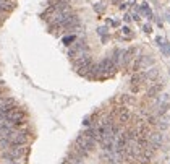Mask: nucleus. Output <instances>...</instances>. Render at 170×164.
Here are the masks:
<instances>
[{
	"instance_id": "1",
	"label": "nucleus",
	"mask_w": 170,
	"mask_h": 164,
	"mask_svg": "<svg viewBox=\"0 0 170 164\" xmlns=\"http://www.w3.org/2000/svg\"><path fill=\"white\" fill-rule=\"evenodd\" d=\"M7 120L11 122L13 125L15 123H16V125H21V123L24 122V112H23V109H20V107H13V109L7 114Z\"/></svg>"
},
{
	"instance_id": "2",
	"label": "nucleus",
	"mask_w": 170,
	"mask_h": 164,
	"mask_svg": "<svg viewBox=\"0 0 170 164\" xmlns=\"http://www.w3.org/2000/svg\"><path fill=\"white\" fill-rule=\"evenodd\" d=\"M152 64H154V59H152L151 55H141V57H138V59L134 60L133 72H138V70H141V68H148Z\"/></svg>"
},
{
	"instance_id": "3",
	"label": "nucleus",
	"mask_w": 170,
	"mask_h": 164,
	"mask_svg": "<svg viewBox=\"0 0 170 164\" xmlns=\"http://www.w3.org/2000/svg\"><path fill=\"white\" fill-rule=\"evenodd\" d=\"M164 140H165V137H164V133L161 130L159 132H151V135H149V143L154 148H161L164 145Z\"/></svg>"
},
{
	"instance_id": "4",
	"label": "nucleus",
	"mask_w": 170,
	"mask_h": 164,
	"mask_svg": "<svg viewBox=\"0 0 170 164\" xmlns=\"http://www.w3.org/2000/svg\"><path fill=\"white\" fill-rule=\"evenodd\" d=\"M164 86H165V83L161 81V83H154V85H151V86L148 88V91H146V96H148V99H151V98H156V96L161 94V91L164 89Z\"/></svg>"
},
{
	"instance_id": "5",
	"label": "nucleus",
	"mask_w": 170,
	"mask_h": 164,
	"mask_svg": "<svg viewBox=\"0 0 170 164\" xmlns=\"http://www.w3.org/2000/svg\"><path fill=\"white\" fill-rule=\"evenodd\" d=\"M28 143V133H21V132H16L11 137V146H23Z\"/></svg>"
},
{
	"instance_id": "6",
	"label": "nucleus",
	"mask_w": 170,
	"mask_h": 164,
	"mask_svg": "<svg viewBox=\"0 0 170 164\" xmlns=\"http://www.w3.org/2000/svg\"><path fill=\"white\" fill-rule=\"evenodd\" d=\"M148 81L146 78V72H134V75L131 77V85L133 86H141L143 83Z\"/></svg>"
},
{
	"instance_id": "7",
	"label": "nucleus",
	"mask_w": 170,
	"mask_h": 164,
	"mask_svg": "<svg viewBox=\"0 0 170 164\" xmlns=\"http://www.w3.org/2000/svg\"><path fill=\"white\" fill-rule=\"evenodd\" d=\"M8 153L13 156V159L18 161L20 158H23V156L26 155V150L21 148V146H11V148H8Z\"/></svg>"
},
{
	"instance_id": "8",
	"label": "nucleus",
	"mask_w": 170,
	"mask_h": 164,
	"mask_svg": "<svg viewBox=\"0 0 170 164\" xmlns=\"http://www.w3.org/2000/svg\"><path fill=\"white\" fill-rule=\"evenodd\" d=\"M134 54H136V49H128L123 50V57H121V65H128L131 60L134 59Z\"/></svg>"
},
{
	"instance_id": "9",
	"label": "nucleus",
	"mask_w": 170,
	"mask_h": 164,
	"mask_svg": "<svg viewBox=\"0 0 170 164\" xmlns=\"http://www.w3.org/2000/svg\"><path fill=\"white\" fill-rule=\"evenodd\" d=\"M159 68H156V67H152V68L146 70V78H148L149 81H156V78L159 77Z\"/></svg>"
},
{
	"instance_id": "10",
	"label": "nucleus",
	"mask_w": 170,
	"mask_h": 164,
	"mask_svg": "<svg viewBox=\"0 0 170 164\" xmlns=\"http://www.w3.org/2000/svg\"><path fill=\"white\" fill-rule=\"evenodd\" d=\"M169 119L167 117H159V120H157V128L161 130V132H164V130H167L169 128Z\"/></svg>"
},
{
	"instance_id": "11",
	"label": "nucleus",
	"mask_w": 170,
	"mask_h": 164,
	"mask_svg": "<svg viewBox=\"0 0 170 164\" xmlns=\"http://www.w3.org/2000/svg\"><path fill=\"white\" fill-rule=\"evenodd\" d=\"M7 148H11V138L10 137H2L0 138V150H7Z\"/></svg>"
},
{
	"instance_id": "12",
	"label": "nucleus",
	"mask_w": 170,
	"mask_h": 164,
	"mask_svg": "<svg viewBox=\"0 0 170 164\" xmlns=\"http://www.w3.org/2000/svg\"><path fill=\"white\" fill-rule=\"evenodd\" d=\"M0 8L3 10V12H11V10H13V5L8 3L7 0H0Z\"/></svg>"
},
{
	"instance_id": "13",
	"label": "nucleus",
	"mask_w": 170,
	"mask_h": 164,
	"mask_svg": "<svg viewBox=\"0 0 170 164\" xmlns=\"http://www.w3.org/2000/svg\"><path fill=\"white\" fill-rule=\"evenodd\" d=\"M72 42H75V36L63 37V44H65V46H72Z\"/></svg>"
},
{
	"instance_id": "14",
	"label": "nucleus",
	"mask_w": 170,
	"mask_h": 164,
	"mask_svg": "<svg viewBox=\"0 0 170 164\" xmlns=\"http://www.w3.org/2000/svg\"><path fill=\"white\" fill-rule=\"evenodd\" d=\"M123 101H125V102H130V104H133V102H134V98H131V96H125V98H123Z\"/></svg>"
},
{
	"instance_id": "15",
	"label": "nucleus",
	"mask_w": 170,
	"mask_h": 164,
	"mask_svg": "<svg viewBox=\"0 0 170 164\" xmlns=\"http://www.w3.org/2000/svg\"><path fill=\"white\" fill-rule=\"evenodd\" d=\"M144 31H146V33H151V26H148V24H146V26H144Z\"/></svg>"
},
{
	"instance_id": "16",
	"label": "nucleus",
	"mask_w": 170,
	"mask_h": 164,
	"mask_svg": "<svg viewBox=\"0 0 170 164\" xmlns=\"http://www.w3.org/2000/svg\"><path fill=\"white\" fill-rule=\"evenodd\" d=\"M7 164H20V163H18V161H16V159H15V161H8V163H7Z\"/></svg>"
},
{
	"instance_id": "17",
	"label": "nucleus",
	"mask_w": 170,
	"mask_h": 164,
	"mask_svg": "<svg viewBox=\"0 0 170 164\" xmlns=\"http://www.w3.org/2000/svg\"><path fill=\"white\" fill-rule=\"evenodd\" d=\"M0 15H3V10H2V8H0Z\"/></svg>"
}]
</instances>
